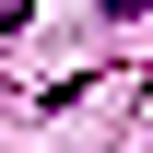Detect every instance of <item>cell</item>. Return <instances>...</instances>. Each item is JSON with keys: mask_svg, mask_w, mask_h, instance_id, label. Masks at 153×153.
<instances>
[{"mask_svg": "<svg viewBox=\"0 0 153 153\" xmlns=\"http://www.w3.org/2000/svg\"><path fill=\"white\" fill-rule=\"evenodd\" d=\"M24 12H36V0H0V36H12V24H24Z\"/></svg>", "mask_w": 153, "mask_h": 153, "instance_id": "6da1fadb", "label": "cell"}, {"mask_svg": "<svg viewBox=\"0 0 153 153\" xmlns=\"http://www.w3.org/2000/svg\"><path fill=\"white\" fill-rule=\"evenodd\" d=\"M106 12H118V24H130V12H141V0H106Z\"/></svg>", "mask_w": 153, "mask_h": 153, "instance_id": "7a4b0ae2", "label": "cell"}]
</instances>
